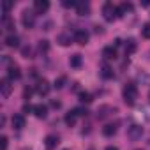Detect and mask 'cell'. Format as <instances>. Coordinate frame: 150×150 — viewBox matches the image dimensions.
<instances>
[{
    "mask_svg": "<svg viewBox=\"0 0 150 150\" xmlns=\"http://www.w3.org/2000/svg\"><path fill=\"white\" fill-rule=\"evenodd\" d=\"M122 96H124V101H125L129 106L134 104L136 99H138V87H136L134 83H127V85L124 87V90H122Z\"/></svg>",
    "mask_w": 150,
    "mask_h": 150,
    "instance_id": "cell-1",
    "label": "cell"
},
{
    "mask_svg": "<svg viewBox=\"0 0 150 150\" xmlns=\"http://www.w3.org/2000/svg\"><path fill=\"white\" fill-rule=\"evenodd\" d=\"M103 18H104L106 21H113L115 18H118V16H117V7H115L111 2H106V4L103 6Z\"/></svg>",
    "mask_w": 150,
    "mask_h": 150,
    "instance_id": "cell-2",
    "label": "cell"
},
{
    "mask_svg": "<svg viewBox=\"0 0 150 150\" xmlns=\"http://www.w3.org/2000/svg\"><path fill=\"white\" fill-rule=\"evenodd\" d=\"M21 23H23V27H25V28H32V27H34V23H35V14H34V11L25 9V11H23V14H21Z\"/></svg>",
    "mask_w": 150,
    "mask_h": 150,
    "instance_id": "cell-3",
    "label": "cell"
},
{
    "mask_svg": "<svg viewBox=\"0 0 150 150\" xmlns=\"http://www.w3.org/2000/svg\"><path fill=\"white\" fill-rule=\"evenodd\" d=\"M127 136H129V139L138 141V139L143 136V127H141V125H138V124H132V125L127 129Z\"/></svg>",
    "mask_w": 150,
    "mask_h": 150,
    "instance_id": "cell-4",
    "label": "cell"
},
{
    "mask_svg": "<svg viewBox=\"0 0 150 150\" xmlns=\"http://www.w3.org/2000/svg\"><path fill=\"white\" fill-rule=\"evenodd\" d=\"M0 92H2V97H9L13 92V85L9 78H2L0 80Z\"/></svg>",
    "mask_w": 150,
    "mask_h": 150,
    "instance_id": "cell-5",
    "label": "cell"
},
{
    "mask_svg": "<svg viewBox=\"0 0 150 150\" xmlns=\"http://www.w3.org/2000/svg\"><path fill=\"white\" fill-rule=\"evenodd\" d=\"M74 42H78L81 46H85L88 42V32L83 30V28H78L76 32H74Z\"/></svg>",
    "mask_w": 150,
    "mask_h": 150,
    "instance_id": "cell-6",
    "label": "cell"
},
{
    "mask_svg": "<svg viewBox=\"0 0 150 150\" xmlns=\"http://www.w3.org/2000/svg\"><path fill=\"white\" fill-rule=\"evenodd\" d=\"M7 78H9V80H20V78H21L20 67H18L16 64H13V62H9V67H7Z\"/></svg>",
    "mask_w": 150,
    "mask_h": 150,
    "instance_id": "cell-7",
    "label": "cell"
},
{
    "mask_svg": "<svg viewBox=\"0 0 150 150\" xmlns=\"http://www.w3.org/2000/svg\"><path fill=\"white\" fill-rule=\"evenodd\" d=\"M48 9H50V2H48V0H35V2H34V13L44 14Z\"/></svg>",
    "mask_w": 150,
    "mask_h": 150,
    "instance_id": "cell-8",
    "label": "cell"
},
{
    "mask_svg": "<svg viewBox=\"0 0 150 150\" xmlns=\"http://www.w3.org/2000/svg\"><path fill=\"white\" fill-rule=\"evenodd\" d=\"M58 143H60V139H58V136H55V134H48V136L44 138V146H46V150L57 148Z\"/></svg>",
    "mask_w": 150,
    "mask_h": 150,
    "instance_id": "cell-9",
    "label": "cell"
},
{
    "mask_svg": "<svg viewBox=\"0 0 150 150\" xmlns=\"http://www.w3.org/2000/svg\"><path fill=\"white\" fill-rule=\"evenodd\" d=\"M35 88H37V94H39V96H48V94H50V88H51V87H50V83H48L46 80H39V81H37V87H35Z\"/></svg>",
    "mask_w": 150,
    "mask_h": 150,
    "instance_id": "cell-10",
    "label": "cell"
},
{
    "mask_svg": "<svg viewBox=\"0 0 150 150\" xmlns=\"http://www.w3.org/2000/svg\"><path fill=\"white\" fill-rule=\"evenodd\" d=\"M76 13L80 16H88L90 14V4L88 2H78L76 4Z\"/></svg>",
    "mask_w": 150,
    "mask_h": 150,
    "instance_id": "cell-11",
    "label": "cell"
},
{
    "mask_svg": "<svg viewBox=\"0 0 150 150\" xmlns=\"http://www.w3.org/2000/svg\"><path fill=\"white\" fill-rule=\"evenodd\" d=\"M132 11V4H129V2H124V4H120L118 7H117V16L118 18H122V16H125L127 13H131Z\"/></svg>",
    "mask_w": 150,
    "mask_h": 150,
    "instance_id": "cell-12",
    "label": "cell"
},
{
    "mask_svg": "<svg viewBox=\"0 0 150 150\" xmlns=\"http://www.w3.org/2000/svg\"><path fill=\"white\" fill-rule=\"evenodd\" d=\"M4 42H6V46H9V48H18V46H20V37H18L16 34H9Z\"/></svg>",
    "mask_w": 150,
    "mask_h": 150,
    "instance_id": "cell-13",
    "label": "cell"
},
{
    "mask_svg": "<svg viewBox=\"0 0 150 150\" xmlns=\"http://www.w3.org/2000/svg\"><path fill=\"white\" fill-rule=\"evenodd\" d=\"M34 115H35L37 118H46L48 108H46L44 104H35V106H34Z\"/></svg>",
    "mask_w": 150,
    "mask_h": 150,
    "instance_id": "cell-14",
    "label": "cell"
},
{
    "mask_svg": "<svg viewBox=\"0 0 150 150\" xmlns=\"http://www.w3.org/2000/svg\"><path fill=\"white\" fill-rule=\"evenodd\" d=\"M11 122H13V127H14V129H23V127H25V117L20 115V113L14 115Z\"/></svg>",
    "mask_w": 150,
    "mask_h": 150,
    "instance_id": "cell-15",
    "label": "cell"
},
{
    "mask_svg": "<svg viewBox=\"0 0 150 150\" xmlns=\"http://www.w3.org/2000/svg\"><path fill=\"white\" fill-rule=\"evenodd\" d=\"M101 76H103L104 80H111V78H113V69H111L108 64H103V65H101Z\"/></svg>",
    "mask_w": 150,
    "mask_h": 150,
    "instance_id": "cell-16",
    "label": "cell"
},
{
    "mask_svg": "<svg viewBox=\"0 0 150 150\" xmlns=\"http://www.w3.org/2000/svg\"><path fill=\"white\" fill-rule=\"evenodd\" d=\"M136 41L134 39H127L125 41V55H132L134 51H136Z\"/></svg>",
    "mask_w": 150,
    "mask_h": 150,
    "instance_id": "cell-17",
    "label": "cell"
},
{
    "mask_svg": "<svg viewBox=\"0 0 150 150\" xmlns=\"http://www.w3.org/2000/svg\"><path fill=\"white\" fill-rule=\"evenodd\" d=\"M103 55H104V58H108V60L117 58V50H115L113 46H106V48L103 50Z\"/></svg>",
    "mask_w": 150,
    "mask_h": 150,
    "instance_id": "cell-18",
    "label": "cell"
},
{
    "mask_svg": "<svg viewBox=\"0 0 150 150\" xmlns=\"http://www.w3.org/2000/svg\"><path fill=\"white\" fill-rule=\"evenodd\" d=\"M69 65L74 67V69L80 67V65H81V55H80V53H74V55L69 58Z\"/></svg>",
    "mask_w": 150,
    "mask_h": 150,
    "instance_id": "cell-19",
    "label": "cell"
},
{
    "mask_svg": "<svg viewBox=\"0 0 150 150\" xmlns=\"http://www.w3.org/2000/svg\"><path fill=\"white\" fill-rule=\"evenodd\" d=\"M76 117H78V115L74 113V111H69V113H67V115L64 117V122H65V124H67L69 127H72L74 124H76Z\"/></svg>",
    "mask_w": 150,
    "mask_h": 150,
    "instance_id": "cell-20",
    "label": "cell"
},
{
    "mask_svg": "<svg viewBox=\"0 0 150 150\" xmlns=\"http://www.w3.org/2000/svg\"><path fill=\"white\" fill-rule=\"evenodd\" d=\"M115 132H117V124H106L103 127V134L104 136H113Z\"/></svg>",
    "mask_w": 150,
    "mask_h": 150,
    "instance_id": "cell-21",
    "label": "cell"
},
{
    "mask_svg": "<svg viewBox=\"0 0 150 150\" xmlns=\"http://www.w3.org/2000/svg\"><path fill=\"white\" fill-rule=\"evenodd\" d=\"M58 42H60L62 46H69V44H71V35H69V34H60V35H58Z\"/></svg>",
    "mask_w": 150,
    "mask_h": 150,
    "instance_id": "cell-22",
    "label": "cell"
},
{
    "mask_svg": "<svg viewBox=\"0 0 150 150\" xmlns=\"http://www.w3.org/2000/svg\"><path fill=\"white\" fill-rule=\"evenodd\" d=\"M141 35H143L145 39H150V23H145V25L141 27Z\"/></svg>",
    "mask_w": 150,
    "mask_h": 150,
    "instance_id": "cell-23",
    "label": "cell"
},
{
    "mask_svg": "<svg viewBox=\"0 0 150 150\" xmlns=\"http://www.w3.org/2000/svg\"><path fill=\"white\" fill-rule=\"evenodd\" d=\"M2 7H4V16H9V11H11V7H13V2H11V0H4Z\"/></svg>",
    "mask_w": 150,
    "mask_h": 150,
    "instance_id": "cell-24",
    "label": "cell"
},
{
    "mask_svg": "<svg viewBox=\"0 0 150 150\" xmlns=\"http://www.w3.org/2000/svg\"><path fill=\"white\" fill-rule=\"evenodd\" d=\"M80 101L81 103H92V96L88 92H80Z\"/></svg>",
    "mask_w": 150,
    "mask_h": 150,
    "instance_id": "cell-25",
    "label": "cell"
},
{
    "mask_svg": "<svg viewBox=\"0 0 150 150\" xmlns=\"http://www.w3.org/2000/svg\"><path fill=\"white\" fill-rule=\"evenodd\" d=\"M48 50H50V42L48 41H41L39 42V51L41 53H48Z\"/></svg>",
    "mask_w": 150,
    "mask_h": 150,
    "instance_id": "cell-26",
    "label": "cell"
},
{
    "mask_svg": "<svg viewBox=\"0 0 150 150\" xmlns=\"http://www.w3.org/2000/svg\"><path fill=\"white\" fill-rule=\"evenodd\" d=\"M64 83H65V76H60L58 80H55V85H53V87H55V88H62Z\"/></svg>",
    "mask_w": 150,
    "mask_h": 150,
    "instance_id": "cell-27",
    "label": "cell"
},
{
    "mask_svg": "<svg viewBox=\"0 0 150 150\" xmlns=\"http://www.w3.org/2000/svg\"><path fill=\"white\" fill-rule=\"evenodd\" d=\"M0 150H7V136H0Z\"/></svg>",
    "mask_w": 150,
    "mask_h": 150,
    "instance_id": "cell-28",
    "label": "cell"
},
{
    "mask_svg": "<svg viewBox=\"0 0 150 150\" xmlns=\"http://www.w3.org/2000/svg\"><path fill=\"white\" fill-rule=\"evenodd\" d=\"M21 53H23L25 58H30V55H32V48H30V46H25V48H21Z\"/></svg>",
    "mask_w": 150,
    "mask_h": 150,
    "instance_id": "cell-29",
    "label": "cell"
},
{
    "mask_svg": "<svg viewBox=\"0 0 150 150\" xmlns=\"http://www.w3.org/2000/svg\"><path fill=\"white\" fill-rule=\"evenodd\" d=\"M74 113H76V115H80V117H87L88 115V111L85 110V108H76V110H72Z\"/></svg>",
    "mask_w": 150,
    "mask_h": 150,
    "instance_id": "cell-30",
    "label": "cell"
},
{
    "mask_svg": "<svg viewBox=\"0 0 150 150\" xmlns=\"http://www.w3.org/2000/svg\"><path fill=\"white\" fill-rule=\"evenodd\" d=\"M30 96H32V88H28V87H25V90H23V99H30Z\"/></svg>",
    "mask_w": 150,
    "mask_h": 150,
    "instance_id": "cell-31",
    "label": "cell"
},
{
    "mask_svg": "<svg viewBox=\"0 0 150 150\" xmlns=\"http://www.w3.org/2000/svg\"><path fill=\"white\" fill-rule=\"evenodd\" d=\"M76 4H78V2H74V0H71V2H69V0L62 2V6H64V7H76Z\"/></svg>",
    "mask_w": 150,
    "mask_h": 150,
    "instance_id": "cell-32",
    "label": "cell"
},
{
    "mask_svg": "<svg viewBox=\"0 0 150 150\" xmlns=\"http://www.w3.org/2000/svg\"><path fill=\"white\" fill-rule=\"evenodd\" d=\"M23 111H25V113H27V111L30 113V111H34V108H32L30 104H25V106H23Z\"/></svg>",
    "mask_w": 150,
    "mask_h": 150,
    "instance_id": "cell-33",
    "label": "cell"
},
{
    "mask_svg": "<svg viewBox=\"0 0 150 150\" xmlns=\"http://www.w3.org/2000/svg\"><path fill=\"white\" fill-rule=\"evenodd\" d=\"M51 106H53V108H60V103H58V101H51Z\"/></svg>",
    "mask_w": 150,
    "mask_h": 150,
    "instance_id": "cell-34",
    "label": "cell"
},
{
    "mask_svg": "<svg viewBox=\"0 0 150 150\" xmlns=\"http://www.w3.org/2000/svg\"><path fill=\"white\" fill-rule=\"evenodd\" d=\"M106 150H118L117 146H113V145H110V146H106Z\"/></svg>",
    "mask_w": 150,
    "mask_h": 150,
    "instance_id": "cell-35",
    "label": "cell"
},
{
    "mask_svg": "<svg viewBox=\"0 0 150 150\" xmlns=\"http://www.w3.org/2000/svg\"><path fill=\"white\" fill-rule=\"evenodd\" d=\"M148 97H150V92H148Z\"/></svg>",
    "mask_w": 150,
    "mask_h": 150,
    "instance_id": "cell-36",
    "label": "cell"
}]
</instances>
